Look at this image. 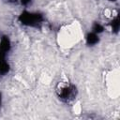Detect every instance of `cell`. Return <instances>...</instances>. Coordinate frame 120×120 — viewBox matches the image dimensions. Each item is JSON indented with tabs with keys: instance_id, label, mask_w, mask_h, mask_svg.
I'll use <instances>...</instances> for the list:
<instances>
[{
	"instance_id": "obj_1",
	"label": "cell",
	"mask_w": 120,
	"mask_h": 120,
	"mask_svg": "<svg viewBox=\"0 0 120 120\" xmlns=\"http://www.w3.org/2000/svg\"><path fill=\"white\" fill-rule=\"evenodd\" d=\"M81 29L79 24L70 23L61 28L58 34V42L65 48L72 47L81 39Z\"/></svg>"
},
{
	"instance_id": "obj_2",
	"label": "cell",
	"mask_w": 120,
	"mask_h": 120,
	"mask_svg": "<svg viewBox=\"0 0 120 120\" xmlns=\"http://www.w3.org/2000/svg\"><path fill=\"white\" fill-rule=\"evenodd\" d=\"M58 97L65 102H71L76 97V88L68 81H62L56 87Z\"/></svg>"
},
{
	"instance_id": "obj_3",
	"label": "cell",
	"mask_w": 120,
	"mask_h": 120,
	"mask_svg": "<svg viewBox=\"0 0 120 120\" xmlns=\"http://www.w3.org/2000/svg\"><path fill=\"white\" fill-rule=\"evenodd\" d=\"M21 22L26 25H38L42 22V17L39 14H34L29 12H24L20 17Z\"/></svg>"
},
{
	"instance_id": "obj_4",
	"label": "cell",
	"mask_w": 120,
	"mask_h": 120,
	"mask_svg": "<svg viewBox=\"0 0 120 120\" xmlns=\"http://www.w3.org/2000/svg\"><path fill=\"white\" fill-rule=\"evenodd\" d=\"M86 41H87L88 44L94 45L98 41V37L96 33H91L86 37Z\"/></svg>"
},
{
	"instance_id": "obj_5",
	"label": "cell",
	"mask_w": 120,
	"mask_h": 120,
	"mask_svg": "<svg viewBox=\"0 0 120 120\" xmlns=\"http://www.w3.org/2000/svg\"><path fill=\"white\" fill-rule=\"evenodd\" d=\"M8 65L7 64V62H5L4 59L0 60V73L4 74L8 72Z\"/></svg>"
},
{
	"instance_id": "obj_6",
	"label": "cell",
	"mask_w": 120,
	"mask_h": 120,
	"mask_svg": "<svg viewBox=\"0 0 120 120\" xmlns=\"http://www.w3.org/2000/svg\"><path fill=\"white\" fill-rule=\"evenodd\" d=\"M93 30H94V33H100V32H102V30H103V27L100 25V24H98V23H96L95 25H94V27H93Z\"/></svg>"
},
{
	"instance_id": "obj_7",
	"label": "cell",
	"mask_w": 120,
	"mask_h": 120,
	"mask_svg": "<svg viewBox=\"0 0 120 120\" xmlns=\"http://www.w3.org/2000/svg\"><path fill=\"white\" fill-rule=\"evenodd\" d=\"M22 5H28L31 0H18Z\"/></svg>"
},
{
	"instance_id": "obj_8",
	"label": "cell",
	"mask_w": 120,
	"mask_h": 120,
	"mask_svg": "<svg viewBox=\"0 0 120 120\" xmlns=\"http://www.w3.org/2000/svg\"><path fill=\"white\" fill-rule=\"evenodd\" d=\"M8 1H12V2H14V1H15V2H16V1H18V0H8Z\"/></svg>"
},
{
	"instance_id": "obj_9",
	"label": "cell",
	"mask_w": 120,
	"mask_h": 120,
	"mask_svg": "<svg viewBox=\"0 0 120 120\" xmlns=\"http://www.w3.org/2000/svg\"><path fill=\"white\" fill-rule=\"evenodd\" d=\"M0 103H1V98H0Z\"/></svg>"
},
{
	"instance_id": "obj_10",
	"label": "cell",
	"mask_w": 120,
	"mask_h": 120,
	"mask_svg": "<svg viewBox=\"0 0 120 120\" xmlns=\"http://www.w3.org/2000/svg\"></svg>"
}]
</instances>
